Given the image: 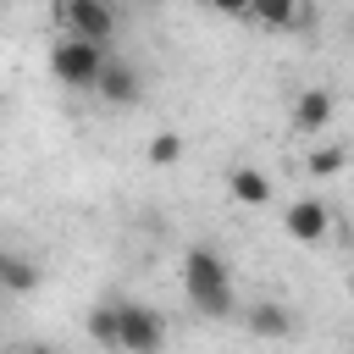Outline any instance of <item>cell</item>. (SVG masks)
<instances>
[{
	"label": "cell",
	"mask_w": 354,
	"mask_h": 354,
	"mask_svg": "<svg viewBox=\"0 0 354 354\" xmlns=\"http://www.w3.org/2000/svg\"><path fill=\"white\" fill-rule=\"evenodd\" d=\"M183 293H188V304H194L199 315H210V321H221V315L238 310L232 271H227V260H221L210 243H194V249L183 254Z\"/></svg>",
	"instance_id": "obj_1"
},
{
	"label": "cell",
	"mask_w": 354,
	"mask_h": 354,
	"mask_svg": "<svg viewBox=\"0 0 354 354\" xmlns=\"http://www.w3.org/2000/svg\"><path fill=\"white\" fill-rule=\"evenodd\" d=\"M166 321L138 299H116V354H160Z\"/></svg>",
	"instance_id": "obj_2"
},
{
	"label": "cell",
	"mask_w": 354,
	"mask_h": 354,
	"mask_svg": "<svg viewBox=\"0 0 354 354\" xmlns=\"http://www.w3.org/2000/svg\"><path fill=\"white\" fill-rule=\"evenodd\" d=\"M105 50L100 44H83V39H61L55 50H50V72H55V83H66V88H100V72H105Z\"/></svg>",
	"instance_id": "obj_3"
},
{
	"label": "cell",
	"mask_w": 354,
	"mask_h": 354,
	"mask_svg": "<svg viewBox=\"0 0 354 354\" xmlns=\"http://www.w3.org/2000/svg\"><path fill=\"white\" fill-rule=\"evenodd\" d=\"M61 22L72 28L66 39H83V44H111V33H116V6H105V0H66L61 6Z\"/></svg>",
	"instance_id": "obj_4"
},
{
	"label": "cell",
	"mask_w": 354,
	"mask_h": 354,
	"mask_svg": "<svg viewBox=\"0 0 354 354\" xmlns=\"http://www.w3.org/2000/svg\"><path fill=\"white\" fill-rule=\"evenodd\" d=\"M282 227H288V238H299V243H321L326 227H332V210H326L321 199H293Z\"/></svg>",
	"instance_id": "obj_5"
},
{
	"label": "cell",
	"mask_w": 354,
	"mask_h": 354,
	"mask_svg": "<svg viewBox=\"0 0 354 354\" xmlns=\"http://www.w3.org/2000/svg\"><path fill=\"white\" fill-rule=\"evenodd\" d=\"M105 105H138V94H144V77L127 66V61H105V72H100V88H94Z\"/></svg>",
	"instance_id": "obj_6"
},
{
	"label": "cell",
	"mask_w": 354,
	"mask_h": 354,
	"mask_svg": "<svg viewBox=\"0 0 354 354\" xmlns=\"http://www.w3.org/2000/svg\"><path fill=\"white\" fill-rule=\"evenodd\" d=\"M326 122H332V94L326 88H304L299 100H293V133H326Z\"/></svg>",
	"instance_id": "obj_7"
},
{
	"label": "cell",
	"mask_w": 354,
	"mask_h": 354,
	"mask_svg": "<svg viewBox=\"0 0 354 354\" xmlns=\"http://www.w3.org/2000/svg\"><path fill=\"white\" fill-rule=\"evenodd\" d=\"M227 188H232L238 205H271V177L260 166H232L227 171Z\"/></svg>",
	"instance_id": "obj_8"
},
{
	"label": "cell",
	"mask_w": 354,
	"mask_h": 354,
	"mask_svg": "<svg viewBox=\"0 0 354 354\" xmlns=\"http://www.w3.org/2000/svg\"><path fill=\"white\" fill-rule=\"evenodd\" d=\"M249 332H254V337H288V332H293V315H288L282 304H254V310H249Z\"/></svg>",
	"instance_id": "obj_9"
},
{
	"label": "cell",
	"mask_w": 354,
	"mask_h": 354,
	"mask_svg": "<svg viewBox=\"0 0 354 354\" xmlns=\"http://www.w3.org/2000/svg\"><path fill=\"white\" fill-rule=\"evenodd\" d=\"M33 282H39V271H33L22 254H6V266H0V288H6V293H28Z\"/></svg>",
	"instance_id": "obj_10"
},
{
	"label": "cell",
	"mask_w": 354,
	"mask_h": 354,
	"mask_svg": "<svg viewBox=\"0 0 354 354\" xmlns=\"http://www.w3.org/2000/svg\"><path fill=\"white\" fill-rule=\"evenodd\" d=\"M88 337L105 343V348H116V299H105V304L88 310Z\"/></svg>",
	"instance_id": "obj_11"
},
{
	"label": "cell",
	"mask_w": 354,
	"mask_h": 354,
	"mask_svg": "<svg viewBox=\"0 0 354 354\" xmlns=\"http://www.w3.org/2000/svg\"><path fill=\"white\" fill-rule=\"evenodd\" d=\"M149 160H155V166L183 160V138H177V133H155V138H149Z\"/></svg>",
	"instance_id": "obj_12"
},
{
	"label": "cell",
	"mask_w": 354,
	"mask_h": 354,
	"mask_svg": "<svg viewBox=\"0 0 354 354\" xmlns=\"http://www.w3.org/2000/svg\"><path fill=\"white\" fill-rule=\"evenodd\" d=\"M343 166V149H310V177H332Z\"/></svg>",
	"instance_id": "obj_13"
},
{
	"label": "cell",
	"mask_w": 354,
	"mask_h": 354,
	"mask_svg": "<svg viewBox=\"0 0 354 354\" xmlns=\"http://www.w3.org/2000/svg\"><path fill=\"white\" fill-rule=\"evenodd\" d=\"M28 354H55V348H44V343H39V348H28Z\"/></svg>",
	"instance_id": "obj_14"
},
{
	"label": "cell",
	"mask_w": 354,
	"mask_h": 354,
	"mask_svg": "<svg viewBox=\"0 0 354 354\" xmlns=\"http://www.w3.org/2000/svg\"><path fill=\"white\" fill-rule=\"evenodd\" d=\"M0 266H6V249H0Z\"/></svg>",
	"instance_id": "obj_15"
}]
</instances>
